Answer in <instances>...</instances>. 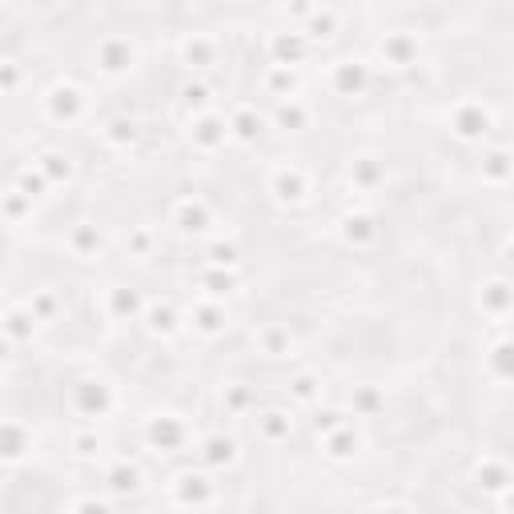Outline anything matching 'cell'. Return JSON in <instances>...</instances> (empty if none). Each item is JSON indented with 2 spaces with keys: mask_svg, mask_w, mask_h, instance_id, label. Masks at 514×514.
Wrapping results in <instances>:
<instances>
[{
  "mask_svg": "<svg viewBox=\"0 0 514 514\" xmlns=\"http://www.w3.org/2000/svg\"><path fill=\"white\" fill-rule=\"evenodd\" d=\"M446 125H450V133H454L458 141H466V145H486L490 129H498L490 105H486V101H474V97L454 101V109L446 113Z\"/></svg>",
  "mask_w": 514,
  "mask_h": 514,
  "instance_id": "1",
  "label": "cell"
},
{
  "mask_svg": "<svg viewBox=\"0 0 514 514\" xmlns=\"http://www.w3.org/2000/svg\"><path fill=\"white\" fill-rule=\"evenodd\" d=\"M41 105L57 125H73V121H81L89 113V93L81 85H73V81H57L53 89L41 93Z\"/></svg>",
  "mask_w": 514,
  "mask_h": 514,
  "instance_id": "2",
  "label": "cell"
},
{
  "mask_svg": "<svg viewBox=\"0 0 514 514\" xmlns=\"http://www.w3.org/2000/svg\"><path fill=\"white\" fill-rule=\"evenodd\" d=\"M93 61H97V69H101L105 77H125V73H133V65H137V49H133L125 37H105V41L93 49Z\"/></svg>",
  "mask_w": 514,
  "mask_h": 514,
  "instance_id": "3",
  "label": "cell"
},
{
  "mask_svg": "<svg viewBox=\"0 0 514 514\" xmlns=\"http://www.w3.org/2000/svg\"><path fill=\"white\" fill-rule=\"evenodd\" d=\"M270 193L282 201V205H302L314 185H310V173L302 165H278L274 177H270Z\"/></svg>",
  "mask_w": 514,
  "mask_h": 514,
  "instance_id": "4",
  "label": "cell"
},
{
  "mask_svg": "<svg viewBox=\"0 0 514 514\" xmlns=\"http://www.w3.org/2000/svg\"><path fill=\"white\" fill-rule=\"evenodd\" d=\"M33 454V434L25 422H0V462L5 466H21Z\"/></svg>",
  "mask_w": 514,
  "mask_h": 514,
  "instance_id": "5",
  "label": "cell"
},
{
  "mask_svg": "<svg viewBox=\"0 0 514 514\" xmlns=\"http://www.w3.org/2000/svg\"><path fill=\"white\" fill-rule=\"evenodd\" d=\"M330 89L338 97H358L370 89V65L366 61H338L330 73Z\"/></svg>",
  "mask_w": 514,
  "mask_h": 514,
  "instance_id": "6",
  "label": "cell"
},
{
  "mask_svg": "<svg viewBox=\"0 0 514 514\" xmlns=\"http://www.w3.org/2000/svg\"><path fill=\"white\" fill-rule=\"evenodd\" d=\"M418 53H422V45H418L414 33H386L382 37V61L390 69H414L418 65Z\"/></svg>",
  "mask_w": 514,
  "mask_h": 514,
  "instance_id": "7",
  "label": "cell"
},
{
  "mask_svg": "<svg viewBox=\"0 0 514 514\" xmlns=\"http://www.w3.org/2000/svg\"><path fill=\"white\" fill-rule=\"evenodd\" d=\"M478 173H482V185H486V189L502 193V189L510 185V153H506V145L482 149V165H478Z\"/></svg>",
  "mask_w": 514,
  "mask_h": 514,
  "instance_id": "8",
  "label": "cell"
},
{
  "mask_svg": "<svg viewBox=\"0 0 514 514\" xmlns=\"http://www.w3.org/2000/svg\"><path fill=\"white\" fill-rule=\"evenodd\" d=\"M482 314H486L498 330L506 326V318H510V282H506L502 274L482 286Z\"/></svg>",
  "mask_w": 514,
  "mask_h": 514,
  "instance_id": "9",
  "label": "cell"
},
{
  "mask_svg": "<svg viewBox=\"0 0 514 514\" xmlns=\"http://www.w3.org/2000/svg\"><path fill=\"white\" fill-rule=\"evenodd\" d=\"M189 129H193L189 137H193L205 153L229 141V117H221V113H201V117H193V125H189Z\"/></svg>",
  "mask_w": 514,
  "mask_h": 514,
  "instance_id": "10",
  "label": "cell"
},
{
  "mask_svg": "<svg viewBox=\"0 0 514 514\" xmlns=\"http://www.w3.org/2000/svg\"><path fill=\"white\" fill-rule=\"evenodd\" d=\"M173 225H177L181 233H209L213 213H209V205H205V201L185 197V201L177 205V213H173Z\"/></svg>",
  "mask_w": 514,
  "mask_h": 514,
  "instance_id": "11",
  "label": "cell"
},
{
  "mask_svg": "<svg viewBox=\"0 0 514 514\" xmlns=\"http://www.w3.org/2000/svg\"><path fill=\"white\" fill-rule=\"evenodd\" d=\"M197 450H201V462L205 466H233L237 458H241V450H237V438H229V434H209V438H201L197 442Z\"/></svg>",
  "mask_w": 514,
  "mask_h": 514,
  "instance_id": "12",
  "label": "cell"
},
{
  "mask_svg": "<svg viewBox=\"0 0 514 514\" xmlns=\"http://www.w3.org/2000/svg\"><path fill=\"white\" fill-rule=\"evenodd\" d=\"M225 326H229V310H225L221 302H201L197 310H189V330H197V334H205V338L221 334Z\"/></svg>",
  "mask_w": 514,
  "mask_h": 514,
  "instance_id": "13",
  "label": "cell"
},
{
  "mask_svg": "<svg viewBox=\"0 0 514 514\" xmlns=\"http://www.w3.org/2000/svg\"><path fill=\"white\" fill-rule=\"evenodd\" d=\"M257 418V430H262V438L266 442H290V434H294V414L290 410H262V414H253Z\"/></svg>",
  "mask_w": 514,
  "mask_h": 514,
  "instance_id": "14",
  "label": "cell"
},
{
  "mask_svg": "<svg viewBox=\"0 0 514 514\" xmlns=\"http://www.w3.org/2000/svg\"><path fill=\"white\" fill-rule=\"evenodd\" d=\"M181 61H185V69H213L217 65V45L209 37L193 33V37L181 41Z\"/></svg>",
  "mask_w": 514,
  "mask_h": 514,
  "instance_id": "15",
  "label": "cell"
},
{
  "mask_svg": "<svg viewBox=\"0 0 514 514\" xmlns=\"http://www.w3.org/2000/svg\"><path fill=\"white\" fill-rule=\"evenodd\" d=\"M310 45H318V41H334L338 37V17L330 13V9H314V17L306 21V33H302Z\"/></svg>",
  "mask_w": 514,
  "mask_h": 514,
  "instance_id": "16",
  "label": "cell"
},
{
  "mask_svg": "<svg viewBox=\"0 0 514 514\" xmlns=\"http://www.w3.org/2000/svg\"><path fill=\"white\" fill-rule=\"evenodd\" d=\"M342 233H346V241L358 237V245H370V241L378 237V217H370V213H350V217L342 221Z\"/></svg>",
  "mask_w": 514,
  "mask_h": 514,
  "instance_id": "17",
  "label": "cell"
},
{
  "mask_svg": "<svg viewBox=\"0 0 514 514\" xmlns=\"http://www.w3.org/2000/svg\"><path fill=\"white\" fill-rule=\"evenodd\" d=\"M145 318H149V330H153V334H173V330H181V314H177L173 306H157V302H153Z\"/></svg>",
  "mask_w": 514,
  "mask_h": 514,
  "instance_id": "18",
  "label": "cell"
}]
</instances>
